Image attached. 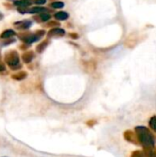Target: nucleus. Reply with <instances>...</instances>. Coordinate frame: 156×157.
<instances>
[{
	"label": "nucleus",
	"mask_w": 156,
	"mask_h": 157,
	"mask_svg": "<svg viewBox=\"0 0 156 157\" xmlns=\"http://www.w3.org/2000/svg\"><path fill=\"white\" fill-rule=\"evenodd\" d=\"M135 132L138 138V141L146 148H151L154 146L155 139L150 131L145 127H136Z\"/></svg>",
	"instance_id": "f257e3e1"
},
{
	"label": "nucleus",
	"mask_w": 156,
	"mask_h": 157,
	"mask_svg": "<svg viewBox=\"0 0 156 157\" xmlns=\"http://www.w3.org/2000/svg\"><path fill=\"white\" fill-rule=\"evenodd\" d=\"M5 62L10 66L11 69L20 68L19 64V56L16 51H9L5 55Z\"/></svg>",
	"instance_id": "f03ea898"
},
{
	"label": "nucleus",
	"mask_w": 156,
	"mask_h": 157,
	"mask_svg": "<svg viewBox=\"0 0 156 157\" xmlns=\"http://www.w3.org/2000/svg\"><path fill=\"white\" fill-rule=\"evenodd\" d=\"M15 27H17L18 29H28L31 26V22L29 20H24V21H18L14 24Z\"/></svg>",
	"instance_id": "7ed1b4c3"
},
{
	"label": "nucleus",
	"mask_w": 156,
	"mask_h": 157,
	"mask_svg": "<svg viewBox=\"0 0 156 157\" xmlns=\"http://www.w3.org/2000/svg\"><path fill=\"white\" fill-rule=\"evenodd\" d=\"M131 157H156L154 154H153L152 152L149 153H144V152H141V151H137L135 153L132 154Z\"/></svg>",
	"instance_id": "20e7f679"
},
{
	"label": "nucleus",
	"mask_w": 156,
	"mask_h": 157,
	"mask_svg": "<svg viewBox=\"0 0 156 157\" xmlns=\"http://www.w3.org/2000/svg\"><path fill=\"white\" fill-rule=\"evenodd\" d=\"M16 35V32L13 30V29H6L5 30L2 34H1V38L2 39H9V38H12L13 36Z\"/></svg>",
	"instance_id": "39448f33"
},
{
	"label": "nucleus",
	"mask_w": 156,
	"mask_h": 157,
	"mask_svg": "<svg viewBox=\"0 0 156 157\" xmlns=\"http://www.w3.org/2000/svg\"><path fill=\"white\" fill-rule=\"evenodd\" d=\"M33 57H34V55H33L32 52H27L22 55V59H23L24 63H29V62H31Z\"/></svg>",
	"instance_id": "423d86ee"
},
{
	"label": "nucleus",
	"mask_w": 156,
	"mask_h": 157,
	"mask_svg": "<svg viewBox=\"0 0 156 157\" xmlns=\"http://www.w3.org/2000/svg\"><path fill=\"white\" fill-rule=\"evenodd\" d=\"M55 18L59 19V20H64L68 17V14L65 13V12H58L55 14Z\"/></svg>",
	"instance_id": "0eeeda50"
},
{
	"label": "nucleus",
	"mask_w": 156,
	"mask_h": 157,
	"mask_svg": "<svg viewBox=\"0 0 156 157\" xmlns=\"http://www.w3.org/2000/svg\"><path fill=\"white\" fill-rule=\"evenodd\" d=\"M64 33V31L61 29H51L49 33H48V36H53L55 34H59V35H63Z\"/></svg>",
	"instance_id": "6e6552de"
},
{
	"label": "nucleus",
	"mask_w": 156,
	"mask_h": 157,
	"mask_svg": "<svg viewBox=\"0 0 156 157\" xmlns=\"http://www.w3.org/2000/svg\"><path fill=\"white\" fill-rule=\"evenodd\" d=\"M44 10H45V8H43V7H32V8H31V9H29L28 12L32 13V14H35V13L42 12V11H44Z\"/></svg>",
	"instance_id": "1a4fd4ad"
},
{
	"label": "nucleus",
	"mask_w": 156,
	"mask_h": 157,
	"mask_svg": "<svg viewBox=\"0 0 156 157\" xmlns=\"http://www.w3.org/2000/svg\"><path fill=\"white\" fill-rule=\"evenodd\" d=\"M149 124H150V127H151L154 131H155L156 132V117L155 116H154V117H152V118H151Z\"/></svg>",
	"instance_id": "9d476101"
},
{
	"label": "nucleus",
	"mask_w": 156,
	"mask_h": 157,
	"mask_svg": "<svg viewBox=\"0 0 156 157\" xmlns=\"http://www.w3.org/2000/svg\"><path fill=\"white\" fill-rule=\"evenodd\" d=\"M25 77H26V73H24V72H21V73H18V74L13 75V78H15L17 80H21V79H24Z\"/></svg>",
	"instance_id": "9b49d317"
},
{
	"label": "nucleus",
	"mask_w": 156,
	"mask_h": 157,
	"mask_svg": "<svg viewBox=\"0 0 156 157\" xmlns=\"http://www.w3.org/2000/svg\"><path fill=\"white\" fill-rule=\"evenodd\" d=\"M63 6L64 5L63 2H54V3L51 4V6L53 8H62V7H63Z\"/></svg>",
	"instance_id": "f8f14e48"
},
{
	"label": "nucleus",
	"mask_w": 156,
	"mask_h": 157,
	"mask_svg": "<svg viewBox=\"0 0 156 157\" xmlns=\"http://www.w3.org/2000/svg\"><path fill=\"white\" fill-rule=\"evenodd\" d=\"M46 45H47V41H44V42H42L40 45H39V46L37 47V51H38L39 52H41L43 51V49L46 47Z\"/></svg>",
	"instance_id": "ddd939ff"
},
{
	"label": "nucleus",
	"mask_w": 156,
	"mask_h": 157,
	"mask_svg": "<svg viewBox=\"0 0 156 157\" xmlns=\"http://www.w3.org/2000/svg\"><path fill=\"white\" fill-rule=\"evenodd\" d=\"M40 18L43 21H47L50 18V15H48V14H41L40 15Z\"/></svg>",
	"instance_id": "4468645a"
},
{
	"label": "nucleus",
	"mask_w": 156,
	"mask_h": 157,
	"mask_svg": "<svg viewBox=\"0 0 156 157\" xmlns=\"http://www.w3.org/2000/svg\"><path fill=\"white\" fill-rule=\"evenodd\" d=\"M46 2V0H36L35 3L36 4H44Z\"/></svg>",
	"instance_id": "2eb2a0df"
},
{
	"label": "nucleus",
	"mask_w": 156,
	"mask_h": 157,
	"mask_svg": "<svg viewBox=\"0 0 156 157\" xmlns=\"http://www.w3.org/2000/svg\"><path fill=\"white\" fill-rule=\"evenodd\" d=\"M4 70H5V64L0 62V72L1 71H4Z\"/></svg>",
	"instance_id": "dca6fc26"
},
{
	"label": "nucleus",
	"mask_w": 156,
	"mask_h": 157,
	"mask_svg": "<svg viewBox=\"0 0 156 157\" xmlns=\"http://www.w3.org/2000/svg\"><path fill=\"white\" fill-rule=\"evenodd\" d=\"M154 155H155V156H156V150L154 151Z\"/></svg>",
	"instance_id": "f3484780"
},
{
	"label": "nucleus",
	"mask_w": 156,
	"mask_h": 157,
	"mask_svg": "<svg viewBox=\"0 0 156 157\" xmlns=\"http://www.w3.org/2000/svg\"><path fill=\"white\" fill-rule=\"evenodd\" d=\"M0 18H1V15H0Z\"/></svg>",
	"instance_id": "a211bd4d"
}]
</instances>
